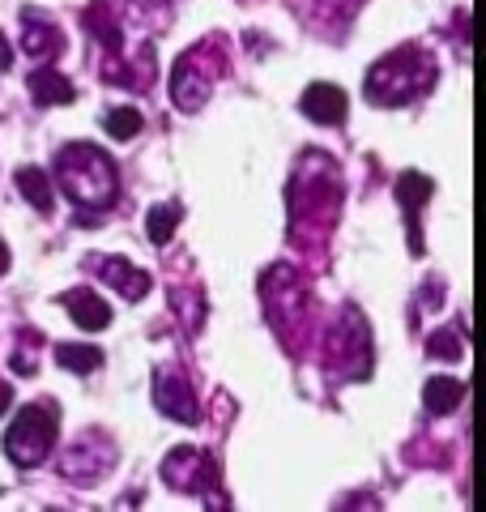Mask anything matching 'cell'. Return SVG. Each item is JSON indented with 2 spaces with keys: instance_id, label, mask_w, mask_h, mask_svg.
Masks as SVG:
<instances>
[{
  "instance_id": "obj_17",
  "label": "cell",
  "mask_w": 486,
  "mask_h": 512,
  "mask_svg": "<svg viewBox=\"0 0 486 512\" xmlns=\"http://www.w3.org/2000/svg\"><path fill=\"white\" fill-rule=\"evenodd\" d=\"M103 128L116 141H133L141 133V111L137 107H111L107 116H103Z\"/></svg>"
},
{
  "instance_id": "obj_18",
  "label": "cell",
  "mask_w": 486,
  "mask_h": 512,
  "mask_svg": "<svg viewBox=\"0 0 486 512\" xmlns=\"http://www.w3.org/2000/svg\"><path fill=\"white\" fill-rule=\"evenodd\" d=\"M86 26L99 35L103 47H111V52H120V26L107 18V0H99V5H90L86 9Z\"/></svg>"
},
{
  "instance_id": "obj_14",
  "label": "cell",
  "mask_w": 486,
  "mask_h": 512,
  "mask_svg": "<svg viewBox=\"0 0 486 512\" xmlns=\"http://www.w3.org/2000/svg\"><path fill=\"white\" fill-rule=\"evenodd\" d=\"M18 188H22V197L35 205L39 214H52L56 197H52V184H47V175L39 167H18Z\"/></svg>"
},
{
  "instance_id": "obj_8",
  "label": "cell",
  "mask_w": 486,
  "mask_h": 512,
  "mask_svg": "<svg viewBox=\"0 0 486 512\" xmlns=\"http://www.w3.org/2000/svg\"><path fill=\"white\" fill-rule=\"evenodd\" d=\"M303 116L307 120H316V124H342L346 120V90L342 86H333V82H316V86H307L303 90Z\"/></svg>"
},
{
  "instance_id": "obj_21",
  "label": "cell",
  "mask_w": 486,
  "mask_h": 512,
  "mask_svg": "<svg viewBox=\"0 0 486 512\" xmlns=\"http://www.w3.org/2000/svg\"><path fill=\"white\" fill-rule=\"evenodd\" d=\"M9 406H13V389L9 384H0V414H9Z\"/></svg>"
},
{
  "instance_id": "obj_12",
  "label": "cell",
  "mask_w": 486,
  "mask_h": 512,
  "mask_svg": "<svg viewBox=\"0 0 486 512\" xmlns=\"http://www.w3.org/2000/svg\"><path fill=\"white\" fill-rule=\"evenodd\" d=\"M22 47L35 60H52V56L64 52V39H60V30L52 22H39V13H26V39H22Z\"/></svg>"
},
{
  "instance_id": "obj_16",
  "label": "cell",
  "mask_w": 486,
  "mask_h": 512,
  "mask_svg": "<svg viewBox=\"0 0 486 512\" xmlns=\"http://www.w3.org/2000/svg\"><path fill=\"white\" fill-rule=\"evenodd\" d=\"M180 205H154L150 214H145V235H150V244L158 248H167L171 244V231L180 227Z\"/></svg>"
},
{
  "instance_id": "obj_20",
  "label": "cell",
  "mask_w": 486,
  "mask_h": 512,
  "mask_svg": "<svg viewBox=\"0 0 486 512\" xmlns=\"http://www.w3.org/2000/svg\"><path fill=\"white\" fill-rule=\"evenodd\" d=\"M9 64H13V47L5 39V30H0V73H9Z\"/></svg>"
},
{
  "instance_id": "obj_22",
  "label": "cell",
  "mask_w": 486,
  "mask_h": 512,
  "mask_svg": "<svg viewBox=\"0 0 486 512\" xmlns=\"http://www.w3.org/2000/svg\"><path fill=\"white\" fill-rule=\"evenodd\" d=\"M5 269H9V244L0 239V274H5Z\"/></svg>"
},
{
  "instance_id": "obj_1",
  "label": "cell",
  "mask_w": 486,
  "mask_h": 512,
  "mask_svg": "<svg viewBox=\"0 0 486 512\" xmlns=\"http://www.w3.org/2000/svg\"><path fill=\"white\" fill-rule=\"evenodd\" d=\"M56 180L64 188V197L81 205V210H107V205H116V192H120L116 163L99 146H86V141L60 150Z\"/></svg>"
},
{
  "instance_id": "obj_10",
  "label": "cell",
  "mask_w": 486,
  "mask_h": 512,
  "mask_svg": "<svg viewBox=\"0 0 486 512\" xmlns=\"http://www.w3.org/2000/svg\"><path fill=\"white\" fill-rule=\"evenodd\" d=\"M99 269H103V282L107 286H116V291L124 295V299H141L145 291H150V274L145 269H137V265H128L124 256H107V261H99Z\"/></svg>"
},
{
  "instance_id": "obj_2",
  "label": "cell",
  "mask_w": 486,
  "mask_h": 512,
  "mask_svg": "<svg viewBox=\"0 0 486 512\" xmlns=\"http://www.w3.org/2000/svg\"><path fill=\"white\" fill-rule=\"evenodd\" d=\"M435 82V64L418 47H397L393 56H384L376 69L367 73V99L380 107L410 103L418 90H427Z\"/></svg>"
},
{
  "instance_id": "obj_7",
  "label": "cell",
  "mask_w": 486,
  "mask_h": 512,
  "mask_svg": "<svg viewBox=\"0 0 486 512\" xmlns=\"http://www.w3.org/2000/svg\"><path fill=\"white\" fill-rule=\"evenodd\" d=\"M431 197V180L418 171H405L397 180V201H401V214H405V227H410V248L423 252V231H418V214Z\"/></svg>"
},
{
  "instance_id": "obj_3",
  "label": "cell",
  "mask_w": 486,
  "mask_h": 512,
  "mask_svg": "<svg viewBox=\"0 0 486 512\" xmlns=\"http://www.w3.org/2000/svg\"><path fill=\"white\" fill-rule=\"evenodd\" d=\"M52 444H56V406L52 402H35V406H26L18 419L9 423V436H5V453L9 461H18L22 470L30 466H43L47 453H52Z\"/></svg>"
},
{
  "instance_id": "obj_11",
  "label": "cell",
  "mask_w": 486,
  "mask_h": 512,
  "mask_svg": "<svg viewBox=\"0 0 486 512\" xmlns=\"http://www.w3.org/2000/svg\"><path fill=\"white\" fill-rule=\"evenodd\" d=\"M26 86H30V94H35L43 107H64V103H73V99H77V86L69 82V77L56 73V69H43V64H39L35 73H30V82H26Z\"/></svg>"
},
{
  "instance_id": "obj_6",
  "label": "cell",
  "mask_w": 486,
  "mask_h": 512,
  "mask_svg": "<svg viewBox=\"0 0 486 512\" xmlns=\"http://www.w3.org/2000/svg\"><path fill=\"white\" fill-rule=\"evenodd\" d=\"M154 406L175 423H201L197 397H192V384L175 372V367H162L154 376Z\"/></svg>"
},
{
  "instance_id": "obj_15",
  "label": "cell",
  "mask_w": 486,
  "mask_h": 512,
  "mask_svg": "<svg viewBox=\"0 0 486 512\" xmlns=\"http://www.w3.org/2000/svg\"><path fill=\"white\" fill-rule=\"evenodd\" d=\"M56 363L69 367V372H99V367H103V350H99V346L60 342V346H56Z\"/></svg>"
},
{
  "instance_id": "obj_9",
  "label": "cell",
  "mask_w": 486,
  "mask_h": 512,
  "mask_svg": "<svg viewBox=\"0 0 486 512\" xmlns=\"http://www.w3.org/2000/svg\"><path fill=\"white\" fill-rule=\"evenodd\" d=\"M60 303L69 308V316L77 320V329H90V333H99L111 325V308H107V299H99L94 291H86V286H77V291H64Z\"/></svg>"
},
{
  "instance_id": "obj_13",
  "label": "cell",
  "mask_w": 486,
  "mask_h": 512,
  "mask_svg": "<svg viewBox=\"0 0 486 512\" xmlns=\"http://www.w3.org/2000/svg\"><path fill=\"white\" fill-rule=\"evenodd\" d=\"M465 397V384L461 380H452V376H431L427 380V389H423V406L427 414H448L452 406H457Z\"/></svg>"
},
{
  "instance_id": "obj_4",
  "label": "cell",
  "mask_w": 486,
  "mask_h": 512,
  "mask_svg": "<svg viewBox=\"0 0 486 512\" xmlns=\"http://www.w3.org/2000/svg\"><path fill=\"white\" fill-rule=\"evenodd\" d=\"M209 47L214 43H201V47H192L188 56L175 60V73H171V99L175 107H184V111H201L209 103V94H214V64L205 69V56H209ZM222 64V60H218Z\"/></svg>"
},
{
  "instance_id": "obj_5",
  "label": "cell",
  "mask_w": 486,
  "mask_h": 512,
  "mask_svg": "<svg viewBox=\"0 0 486 512\" xmlns=\"http://www.w3.org/2000/svg\"><path fill=\"white\" fill-rule=\"evenodd\" d=\"M162 478L180 491H201L218 478V466L205 448H175V453L162 461Z\"/></svg>"
},
{
  "instance_id": "obj_19",
  "label": "cell",
  "mask_w": 486,
  "mask_h": 512,
  "mask_svg": "<svg viewBox=\"0 0 486 512\" xmlns=\"http://www.w3.org/2000/svg\"><path fill=\"white\" fill-rule=\"evenodd\" d=\"M427 355H431V359H452V363H457V359H461V338H457L452 329L431 333V338H427Z\"/></svg>"
}]
</instances>
